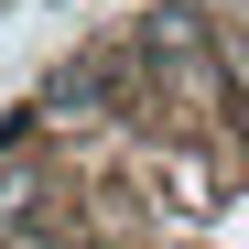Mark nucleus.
<instances>
[{"label": "nucleus", "instance_id": "f257e3e1", "mask_svg": "<svg viewBox=\"0 0 249 249\" xmlns=\"http://www.w3.org/2000/svg\"><path fill=\"white\" fill-rule=\"evenodd\" d=\"M217 44H228V76H238V98H249V0H217Z\"/></svg>", "mask_w": 249, "mask_h": 249}]
</instances>
